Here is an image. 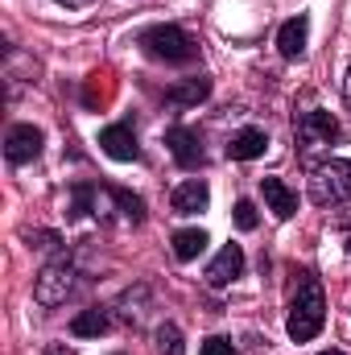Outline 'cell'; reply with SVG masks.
Segmentation results:
<instances>
[{"mask_svg":"<svg viewBox=\"0 0 351 355\" xmlns=\"http://www.w3.org/2000/svg\"><path fill=\"white\" fill-rule=\"evenodd\" d=\"M323 322H327V297H323V285H318V277L302 272L298 293H293V302H289V322H285V331H289L293 343H310V339L323 331Z\"/></svg>","mask_w":351,"mask_h":355,"instance_id":"6da1fadb","label":"cell"},{"mask_svg":"<svg viewBox=\"0 0 351 355\" xmlns=\"http://www.w3.org/2000/svg\"><path fill=\"white\" fill-rule=\"evenodd\" d=\"M141 50L157 62H170V67H186L198 58V42L182 25H149L141 33Z\"/></svg>","mask_w":351,"mask_h":355,"instance_id":"7a4b0ae2","label":"cell"},{"mask_svg":"<svg viewBox=\"0 0 351 355\" xmlns=\"http://www.w3.org/2000/svg\"><path fill=\"white\" fill-rule=\"evenodd\" d=\"M75 289H79V265H75L71 257L50 261V265L37 272V281H33V297H37V306H46V310L62 306Z\"/></svg>","mask_w":351,"mask_h":355,"instance_id":"3957f363","label":"cell"},{"mask_svg":"<svg viewBox=\"0 0 351 355\" xmlns=\"http://www.w3.org/2000/svg\"><path fill=\"white\" fill-rule=\"evenodd\" d=\"M348 198H351V162L310 166V202L314 207H339Z\"/></svg>","mask_w":351,"mask_h":355,"instance_id":"277c9868","label":"cell"},{"mask_svg":"<svg viewBox=\"0 0 351 355\" xmlns=\"http://www.w3.org/2000/svg\"><path fill=\"white\" fill-rule=\"evenodd\" d=\"M293 137H298V149H302V157L310 162V153H318V149H331V145L339 141V120H335L331 112H323V107H314V112H302V116H298V124H293Z\"/></svg>","mask_w":351,"mask_h":355,"instance_id":"5b68a950","label":"cell"},{"mask_svg":"<svg viewBox=\"0 0 351 355\" xmlns=\"http://www.w3.org/2000/svg\"><path fill=\"white\" fill-rule=\"evenodd\" d=\"M166 145H170V153H174V162L182 166V170H198V166L207 162V153H203V137H198L194 128H186V124L166 128Z\"/></svg>","mask_w":351,"mask_h":355,"instance_id":"8992f818","label":"cell"},{"mask_svg":"<svg viewBox=\"0 0 351 355\" xmlns=\"http://www.w3.org/2000/svg\"><path fill=\"white\" fill-rule=\"evenodd\" d=\"M42 128H33V124H12L8 128V137H4V157H8V166H25V162H33L37 153H42Z\"/></svg>","mask_w":351,"mask_h":355,"instance_id":"52a82bcc","label":"cell"},{"mask_svg":"<svg viewBox=\"0 0 351 355\" xmlns=\"http://www.w3.org/2000/svg\"><path fill=\"white\" fill-rule=\"evenodd\" d=\"M99 149H103L112 162H137V157H141L137 132H132L128 124H108V128H99Z\"/></svg>","mask_w":351,"mask_h":355,"instance_id":"ba28073f","label":"cell"},{"mask_svg":"<svg viewBox=\"0 0 351 355\" xmlns=\"http://www.w3.org/2000/svg\"><path fill=\"white\" fill-rule=\"evenodd\" d=\"M240 272H244V248H240V244H223L219 257L207 265V285H211V289H223V285H232Z\"/></svg>","mask_w":351,"mask_h":355,"instance_id":"9c48e42d","label":"cell"},{"mask_svg":"<svg viewBox=\"0 0 351 355\" xmlns=\"http://www.w3.org/2000/svg\"><path fill=\"white\" fill-rule=\"evenodd\" d=\"M306 46H310V17L298 12L277 29V50H281V58H302Z\"/></svg>","mask_w":351,"mask_h":355,"instance_id":"30bf717a","label":"cell"},{"mask_svg":"<svg viewBox=\"0 0 351 355\" xmlns=\"http://www.w3.org/2000/svg\"><path fill=\"white\" fill-rule=\"evenodd\" d=\"M207 202H211V186L203 178H186L182 186H174V194H170L174 215H198V211H207Z\"/></svg>","mask_w":351,"mask_h":355,"instance_id":"8fae6325","label":"cell"},{"mask_svg":"<svg viewBox=\"0 0 351 355\" xmlns=\"http://www.w3.org/2000/svg\"><path fill=\"white\" fill-rule=\"evenodd\" d=\"M261 194H264V202H268V211H273L277 219H293V211H298V194H293L281 178H261Z\"/></svg>","mask_w":351,"mask_h":355,"instance_id":"7c38bea8","label":"cell"},{"mask_svg":"<svg viewBox=\"0 0 351 355\" xmlns=\"http://www.w3.org/2000/svg\"><path fill=\"white\" fill-rule=\"evenodd\" d=\"M264 149H268L264 128H240V132L228 141V157H232V162H257Z\"/></svg>","mask_w":351,"mask_h":355,"instance_id":"4fadbf2b","label":"cell"},{"mask_svg":"<svg viewBox=\"0 0 351 355\" xmlns=\"http://www.w3.org/2000/svg\"><path fill=\"white\" fill-rule=\"evenodd\" d=\"M211 95V79L207 75H194V79H186V83H178V87L166 91V99L174 103V107H194V103H203Z\"/></svg>","mask_w":351,"mask_h":355,"instance_id":"5bb4252c","label":"cell"},{"mask_svg":"<svg viewBox=\"0 0 351 355\" xmlns=\"http://www.w3.org/2000/svg\"><path fill=\"white\" fill-rule=\"evenodd\" d=\"M108 327H112V318H108V310H99V306L71 318V335H75V339H99V335H108Z\"/></svg>","mask_w":351,"mask_h":355,"instance_id":"9a60e30c","label":"cell"},{"mask_svg":"<svg viewBox=\"0 0 351 355\" xmlns=\"http://www.w3.org/2000/svg\"><path fill=\"white\" fill-rule=\"evenodd\" d=\"M203 248H207V232L203 227H182V232H174V257L178 261H198Z\"/></svg>","mask_w":351,"mask_h":355,"instance_id":"2e32d148","label":"cell"},{"mask_svg":"<svg viewBox=\"0 0 351 355\" xmlns=\"http://www.w3.org/2000/svg\"><path fill=\"white\" fill-rule=\"evenodd\" d=\"M95 194H99V186H91V182H75V186H71V207H67V219L95 215Z\"/></svg>","mask_w":351,"mask_h":355,"instance_id":"e0dca14e","label":"cell"},{"mask_svg":"<svg viewBox=\"0 0 351 355\" xmlns=\"http://www.w3.org/2000/svg\"><path fill=\"white\" fill-rule=\"evenodd\" d=\"M157 352L162 355H186L182 331H178L174 322H162V327H157Z\"/></svg>","mask_w":351,"mask_h":355,"instance_id":"ac0fdd59","label":"cell"},{"mask_svg":"<svg viewBox=\"0 0 351 355\" xmlns=\"http://www.w3.org/2000/svg\"><path fill=\"white\" fill-rule=\"evenodd\" d=\"M232 219H236V227H240V232H252V227L261 223V219H257V207H252L248 198H240V202H236V211H232Z\"/></svg>","mask_w":351,"mask_h":355,"instance_id":"d6986e66","label":"cell"},{"mask_svg":"<svg viewBox=\"0 0 351 355\" xmlns=\"http://www.w3.org/2000/svg\"><path fill=\"white\" fill-rule=\"evenodd\" d=\"M25 240H29L33 248H42V252H54V248H62V240H58L54 232H29Z\"/></svg>","mask_w":351,"mask_h":355,"instance_id":"ffe728a7","label":"cell"},{"mask_svg":"<svg viewBox=\"0 0 351 355\" xmlns=\"http://www.w3.org/2000/svg\"><path fill=\"white\" fill-rule=\"evenodd\" d=\"M198 355H236V347H232V339H223V335H211L207 343H203V352Z\"/></svg>","mask_w":351,"mask_h":355,"instance_id":"44dd1931","label":"cell"},{"mask_svg":"<svg viewBox=\"0 0 351 355\" xmlns=\"http://www.w3.org/2000/svg\"><path fill=\"white\" fill-rule=\"evenodd\" d=\"M335 227H351V207H348V211H339V215H335Z\"/></svg>","mask_w":351,"mask_h":355,"instance_id":"7402d4cb","label":"cell"},{"mask_svg":"<svg viewBox=\"0 0 351 355\" xmlns=\"http://www.w3.org/2000/svg\"><path fill=\"white\" fill-rule=\"evenodd\" d=\"M46 355H75V352H71L67 343H54V347H50V352H46Z\"/></svg>","mask_w":351,"mask_h":355,"instance_id":"603a6c76","label":"cell"},{"mask_svg":"<svg viewBox=\"0 0 351 355\" xmlns=\"http://www.w3.org/2000/svg\"><path fill=\"white\" fill-rule=\"evenodd\" d=\"M58 4H67V8H87V4H95V0H58Z\"/></svg>","mask_w":351,"mask_h":355,"instance_id":"cb8c5ba5","label":"cell"},{"mask_svg":"<svg viewBox=\"0 0 351 355\" xmlns=\"http://www.w3.org/2000/svg\"><path fill=\"white\" fill-rule=\"evenodd\" d=\"M343 99H348V107H351V67H348V79H343Z\"/></svg>","mask_w":351,"mask_h":355,"instance_id":"d4e9b609","label":"cell"},{"mask_svg":"<svg viewBox=\"0 0 351 355\" xmlns=\"http://www.w3.org/2000/svg\"><path fill=\"white\" fill-rule=\"evenodd\" d=\"M323 355H348V352H323Z\"/></svg>","mask_w":351,"mask_h":355,"instance_id":"484cf974","label":"cell"},{"mask_svg":"<svg viewBox=\"0 0 351 355\" xmlns=\"http://www.w3.org/2000/svg\"><path fill=\"white\" fill-rule=\"evenodd\" d=\"M348 257H351V240H348Z\"/></svg>","mask_w":351,"mask_h":355,"instance_id":"4316f807","label":"cell"}]
</instances>
